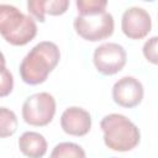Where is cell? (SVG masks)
Segmentation results:
<instances>
[{
    "label": "cell",
    "mask_w": 158,
    "mask_h": 158,
    "mask_svg": "<svg viewBox=\"0 0 158 158\" xmlns=\"http://www.w3.org/2000/svg\"><path fill=\"white\" fill-rule=\"evenodd\" d=\"M60 59V52L56 43L42 41L25 56L20 64L21 79L30 85L43 83Z\"/></svg>",
    "instance_id": "obj_1"
},
{
    "label": "cell",
    "mask_w": 158,
    "mask_h": 158,
    "mask_svg": "<svg viewBox=\"0 0 158 158\" xmlns=\"http://www.w3.org/2000/svg\"><path fill=\"white\" fill-rule=\"evenodd\" d=\"M100 127L104 132V142L110 149L126 152L139 143L141 133L138 127L121 114L106 115L101 120Z\"/></svg>",
    "instance_id": "obj_2"
},
{
    "label": "cell",
    "mask_w": 158,
    "mask_h": 158,
    "mask_svg": "<svg viewBox=\"0 0 158 158\" xmlns=\"http://www.w3.org/2000/svg\"><path fill=\"white\" fill-rule=\"evenodd\" d=\"M0 33L14 46H23L33 40L37 25L32 16L25 15L16 6L0 4Z\"/></svg>",
    "instance_id": "obj_3"
},
{
    "label": "cell",
    "mask_w": 158,
    "mask_h": 158,
    "mask_svg": "<svg viewBox=\"0 0 158 158\" xmlns=\"http://www.w3.org/2000/svg\"><path fill=\"white\" fill-rule=\"evenodd\" d=\"M77 33L88 41H101L114 32V17L106 10L100 12L78 15L74 19Z\"/></svg>",
    "instance_id": "obj_4"
},
{
    "label": "cell",
    "mask_w": 158,
    "mask_h": 158,
    "mask_svg": "<svg viewBox=\"0 0 158 158\" xmlns=\"http://www.w3.org/2000/svg\"><path fill=\"white\" fill-rule=\"evenodd\" d=\"M56 114V100L48 93H36L28 96L22 105V117L32 126L48 125Z\"/></svg>",
    "instance_id": "obj_5"
},
{
    "label": "cell",
    "mask_w": 158,
    "mask_h": 158,
    "mask_svg": "<svg viewBox=\"0 0 158 158\" xmlns=\"http://www.w3.org/2000/svg\"><path fill=\"white\" fill-rule=\"evenodd\" d=\"M127 54L125 48L115 42L102 43L95 48L93 60L101 74L112 75L120 72L126 64Z\"/></svg>",
    "instance_id": "obj_6"
},
{
    "label": "cell",
    "mask_w": 158,
    "mask_h": 158,
    "mask_svg": "<svg viewBox=\"0 0 158 158\" xmlns=\"http://www.w3.org/2000/svg\"><path fill=\"white\" fill-rule=\"evenodd\" d=\"M152 27V19L147 10L138 6H131L122 14V32L132 40H141L148 35Z\"/></svg>",
    "instance_id": "obj_7"
},
{
    "label": "cell",
    "mask_w": 158,
    "mask_h": 158,
    "mask_svg": "<svg viewBox=\"0 0 158 158\" xmlns=\"http://www.w3.org/2000/svg\"><path fill=\"white\" fill-rule=\"evenodd\" d=\"M112 99L123 107H135L143 99V85L133 77H123L112 86Z\"/></svg>",
    "instance_id": "obj_8"
},
{
    "label": "cell",
    "mask_w": 158,
    "mask_h": 158,
    "mask_svg": "<svg viewBox=\"0 0 158 158\" xmlns=\"http://www.w3.org/2000/svg\"><path fill=\"white\" fill-rule=\"evenodd\" d=\"M60 126L63 131L72 136H84L90 131L91 116L90 114L78 106L65 109L60 116Z\"/></svg>",
    "instance_id": "obj_9"
},
{
    "label": "cell",
    "mask_w": 158,
    "mask_h": 158,
    "mask_svg": "<svg viewBox=\"0 0 158 158\" xmlns=\"http://www.w3.org/2000/svg\"><path fill=\"white\" fill-rule=\"evenodd\" d=\"M20 151L28 158H41L47 152V141L46 138L33 131L25 132L19 138Z\"/></svg>",
    "instance_id": "obj_10"
},
{
    "label": "cell",
    "mask_w": 158,
    "mask_h": 158,
    "mask_svg": "<svg viewBox=\"0 0 158 158\" xmlns=\"http://www.w3.org/2000/svg\"><path fill=\"white\" fill-rule=\"evenodd\" d=\"M69 6L68 0H28L27 9L41 22L44 21V15H62Z\"/></svg>",
    "instance_id": "obj_11"
},
{
    "label": "cell",
    "mask_w": 158,
    "mask_h": 158,
    "mask_svg": "<svg viewBox=\"0 0 158 158\" xmlns=\"http://www.w3.org/2000/svg\"><path fill=\"white\" fill-rule=\"evenodd\" d=\"M49 158H85V151L77 143H58L51 152Z\"/></svg>",
    "instance_id": "obj_12"
},
{
    "label": "cell",
    "mask_w": 158,
    "mask_h": 158,
    "mask_svg": "<svg viewBox=\"0 0 158 158\" xmlns=\"http://www.w3.org/2000/svg\"><path fill=\"white\" fill-rule=\"evenodd\" d=\"M17 117L15 112L7 107H0V137L12 136L17 130Z\"/></svg>",
    "instance_id": "obj_13"
},
{
    "label": "cell",
    "mask_w": 158,
    "mask_h": 158,
    "mask_svg": "<svg viewBox=\"0 0 158 158\" xmlns=\"http://www.w3.org/2000/svg\"><path fill=\"white\" fill-rule=\"evenodd\" d=\"M106 5H107L106 0H77V7L79 15L104 11Z\"/></svg>",
    "instance_id": "obj_14"
},
{
    "label": "cell",
    "mask_w": 158,
    "mask_h": 158,
    "mask_svg": "<svg viewBox=\"0 0 158 158\" xmlns=\"http://www.w3.org/2000/svg\"><path fill=\"white\" fill-rule=\"evenodd\" d=\"M14 88V78L6 65H0V98L7 96Z\"/></svg>",
    "instance_id": "obj_15"
},
{
    "label": "cell",
    "mask_w": 158,
    "mask_h": 158,
    "mask_svg": "<svg viewBox=\"0 0 158 158\" xmlns=\"http://www.w3.org/2000/svg\"><path fill=\"white\" fill-rule=\"evenodd\" d=\"M157 40H158V37L153 36L143 46V54H144V57L149 62H152L153 64H157Z\"/></svg>",
    "instance_id": "obj_16"
},
{
    "label": "cell",
    "mask_w": 158,
    "mask_h": 158,
    "mask_svg": "<svg viewBox=\"0 0 158 158\" xmlns=\"http://www.w3.org/2000/svg\"><path fill=\"white\" fill-rule=\"evenodd\" d=\"M6 64V60H5V57L2 54V52L0 51V65H5Z\"/></svg>",
    "instance_id": "obj_17"
},
{
    "label": "cell",
    "mask_w": 158,
    "mask_h": 158,
    "mask_svg": "<svg viewBox=\"0 0 158 158\" xmlns=\"http://www.w3.org/2000/svg\"><path fill=\"white\" fill-rule=\"evenodd\" d=\"M112 158H117V157H112Z\"/></svg>",
    "instance_id": "obj_18"
}]
</instances>
